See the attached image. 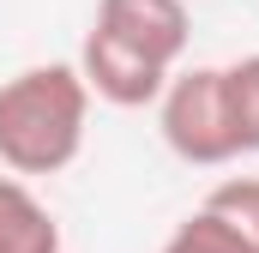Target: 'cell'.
<instances>
[{"label":"cell","mask_w":259,"mask_h":253,"mask_svg":"<svg viewBox=\"0 0 259 253\" xmlns=\"http://www.w3.org/2000/svg\"><path fill=\"white\" fill-rule=\"evenodd\" d=\"M84 121H91V91L78 66H24L0 85V163L18 181L61 175L84 151Z\"/></svg>","instance_id":"1"},{"label":"cell","mask_w":259,"mask_h":253,"mask_svg":"<svg viewBox=\"0 0 259 253\" xmlns=\"http://www.w3.org/2000/svg\"><path fill=\"white\" fill-rule=\"evenodd\" d=\"M157 126H163V145L199 163V169H217V163H235V133H229V109H223V72L217 66H187L163 85L157 97Z\"/></svg>","instance_id":"2"},{"label":"cell","mask_w":259,"mask_h":253,"mask_svg":"<svg viewBox=\"0 0 259 253\" xmlns=\"http://www.w3.org/2000/svg\"><path fill=\"white\" fill-rule=\"evenodd\" d=\"M78 78H84V91L91 97H103V103H115V109H145V103H157L163 97V85L175 78L169 66L145 61V55H133L127 43H115L109 30H84V49H78Z\"/></svg>","instance_id":"3"},{"label":"cell","mask_w":259,"mask_h":253,"mask_svg":"<svg viewBox=\"0 0 259 253\" xmlns=\"http://www.w3.org/2000/svg\"><path fill=\"white\" fill-rule=\"evenodd\" d=\"M97 30H109L115 43H127L133 55L169 66V72L193 43L187 0H97Z\"/></svg>","instance_id":"4"},{"label":"cell","mask_w":259,"mask_h":253,"mask_svg":"<svg viewBox=\"0 0 259 253\" xmlns=\"http://www.w3.org/2000/svg\"><path fill=\"white\" fill-rule=\"evenodd\" d=\"M0 253H61L55 211L18 175H0Z\"/></svg>","instance_id":"5"},{"label":"cell","mask_w":259,"mask_h":253,"mask_svg":"<svg viewBox=\"0 0 259 253\" xmlns=\"http://www.w3.org/2000/svg\"><path fill=\"white\" fill-rule=\"evenodd\" d=\"M223 72V109H229V133H235V157L259 151V55L217 66Z\"/></svg>","instance_id":"6"},{"label":"cell","mask_w":259,"mask_h":253,"mask_svg":"<svg viewBox=\"0 0 259 253\" xmlns=\"http://www.w3.org/2000/svg\"><path fill=\"white\" fill-rule=\"evenodd\" d=\"M205 211L223 217V223L259 253V175H229V181H217V187L205 193Z\"/></svg>","instance_id":"7"},{"label":"cell","mask_w":259,"mask_h":253,"mask_svg":"<svg viewBox=\"0 0 259 253\" xmlns=\"http://www.w3.org/2000/svg\"><path fill=\"white\" fill-rule=\"evenodd\" d=\"M157 253H253V247H247L223 217H211V211L199 205L193 217H181V223L169 229V241H163Z\"/></svg>","instance_id":"8"}]
</instances>
